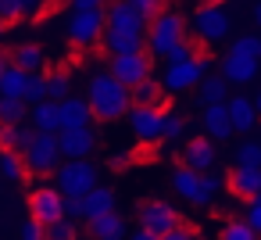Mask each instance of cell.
<instances>
[{
    "label": "cell",
    "instance_id": "obj_1",
    "mask_svg": "<svg viewBox=\"0 0 261 240\" xmlns=\"http://www.w3.org/2000/svg\"><path fill=\"white\" fill-rule=\"evenodd\" d=\"M104 51L115 58V54H133V51H143L147 47V18L129 8L125 0H115L108 8V22H104V36H100Z\"/></svg>",
    "mask_w": 261,
    "mask_h": 240
},
{
    "label": "cell",
    "instance_id": "obj_2",
    "mask_svg": "<svg viewBox=\"0 0 261 240\" xmlns=\"http://www.w3.org/2000/svg\"><path fill=\"white\" fill-rule=\"evenodd\" d=\"M86 101H90V111H93L97 122H118V118H125L129 108H133L129 86L118 83L111 72H93V76H90Z\"/></svg>",
    "mask_w": 261,
    "mask_h": 240
},
{
    "label": "cell",
    "instance_id": "obj_3",
    "mask_svg": "<svg viewBox=\"0 0 261 240\" xmlns=\"http://www.w3.org/2000/svg\"><path fill=\"white\" fill-rule=\"evenodd\" d=\"M186 40V22H182V15L179 11H158L150 22H147V54L150 58H168V51L172 47H179Z\"/></svg>",
    "mask_w": 261,
    "mask_h": 240
},
{
    "label": "cell",
    "instance_id": "obj_4",
    "mask_svg": "<svg viewBox=\"0 0 261 240\" xmlns=\"http://www.w3.org/2000/svg\"><path fill=\"white\" fill-rule=\"evenodd\" d=\"M54 186H58L65 197H86V194L97 186V165H93L90 158H68V161L58 165Z\"/></svg>",
    "mask_w": 261,
    "mask_h": 240
},
{
    "label": "cell",
    "instance_id": "obj_5",
    "mask_svg": "<svg viewBox=\"0 0 261 240\" xmlns=\"http://www.w3.org/2000/svg\"><path fill=\"white\" fill-rule=\"evenodd\" d=\"M22 158H25V172H33V176H50V172H58V165H61L58 133L36 129L33 140H29V147L22 151Z\"/></svg>",
    "mask_w": 261,
    "mask_h": 240
},
{
    "label": "cell",
    "instance_id": "obj_6",
    "mask_svg": "<svg viewBox=\"0 0 261 240\" xmlns=\"http://www.w3.org/2000/svg\"><path fill=\"white\" fill-rule=\"evenodd\" d=\"M104 22H108V11L104 8H90V11H72L68 15V40L75 47H93L100 43L104 36Z\"/></svg>",
    "mask_w": 261,
    "mask_h": 240
},
{
    "label": "cell",
    "instance_id": "obj_7",
    "mask_svg": "<svg viewBox=\"0 0 261 240\" xmlns=\"http://www.w3.org/2000/svg\"><path fill=\"white\" fill-rule=\"evenodd\" d=\"M204 68H207V61H204V58H197V54H193V58H186V61H172V65H165V76H161L165 93H186V90L200 86Z\"/></svg>",
    "mask_w": 261,
    "mask_h": 240
},
{
    "label": "cell",
    "instance_id": "obj_8",
    "mask_svg": "<svg viewBox=\"0 0 261 240\" xmlns=\"http://www.w3.org/2000/svg\"><path fill=\"white\" fill-rule=\"evenodd\" d=\"M193 36L200 43H222L229 36V15L222 4H204L193 11Z\"/></svg>",
    "mask_w": 261,
    "mask_h": 240
},
{
    "label": "cell",
    "instance_id": "obj_9",
    "mask_svg": "<svg viewBox=\"0 0 261 240\" xmlns=\"http://www.w3.org/2000/svg\"><path fill=\"white\" fill-rule=\"evenodd\" d=\"M150 68H154V58H150L147 47H143V51H133V54H115L108 72H111L118 83H125V86L133 90L136 83H143V79L150 76Z\"/></svg>",
    "mask_w": 261,
    "mask_h": 240
},
{
    "label": "cell",
    "instance_id": "obj_10",
    "mask_svg": "<svg viewBox=\"0 0 261 240\" xmlns=\"http://www.w3.org/2000/svg\"><path fill=\"white\" fill-rule=\"evenodd\" d=\"M179 226H182V215H179L172 204H165V201H147V204L140 208V229L154 233L158 240H161L165 233L179 229Z\"/></svg>",
    "mask_w": 261,
    "mask_h": 240
},
{
    "label": "cell",
    "instance_id": "obj_11",
    "mask_svg": "<svg viewBox=\"0 0 261 240\" xmlns=\"http://www.w3.org/2000/svg\"><path fill=\"white\" fill-rule=\"evenodd\" d=\"M129 129L140 143H158L161 140V122H165V111L161 108H150V104H133L129 108Z\"/></svg>",
    "mask_w": 261,
    "mask_h": 240
},
{
    "label": "cell",
    "instance_id": "obj_12",
    "mask_svg": "<svg viewBox=\"0 0 261 240\" xmlns=\"http://www.w3.org/2000/svg\"><path fill=\"white\" fill-rule=\"evenodd\" d=\"M172 190H175L182 201L197 204V208L211 204V197H207V190H204V172H197V169H190V165L175 169V176H172Z\"/></svg>",
    "mask_w": 261,
    "mask_h": 240
},
{
    "label": "cell",
    "instance_id": "obj_13",
    "mask_svg": "<svg viewBox=\"0 0 261 240\" xmlns=\"http://www.w3.org/2000/svg\"><path fill=\"white\" fill-rule=\"evenodd\" d=\"M29 215H36L43 226L65 215V194L58 186H36L29 197Z\"/></svg>",
    "mask_w": 261,
    "mask_h": 240
},
{
    "label": "cell",
    "instance_id": "obj_14",
    "mask_svg": "<svg viewBox=\"0 0 261 240\" xmlns=\"http://www.w3.org/2000/svg\"><path fill=\"white\" fill-rule=\"evenodd\" d=\"M58 147H61V158H90L97 147V133L90 126L86 129H61Z\"/></svg>",
    "mask_w": 261,
    "mask_h": 240
},
{
    "label": "cell",
    "instance_id": "obj_15",
    "mask_svg": "<svg viewBox=\"0 0 261 240\" xmlns=\"http://www.w3.org/2000/svg\"><path fill=\"white\" fill-rule=\"evenodd\" d=\"M58 115H61V129H86L93 122V111H90V101L86 97H65L58 101ZM58 129V133H61Z\"/></svg>",
    "mask_w": 261,
    "mask_h": 240
},
{
    "label": "cell",
    "instance_id": "obj_16",
    "mask_svg": "<svg viewBox=\"0 0 261 240\" xmlns=\"http://www.w3.org/2000/svg\"><path fill=\"white\" fill-rule=\"evenodd\" d=\"M229 190H232L236 197H243V201L257 197V194H261V169H254V165H232V172H229Z\"/></svg>",
    "mask_w": 261,
    "mask_h": 240
},
{
    "label": "cell",
    "instance_id": "obj_17",
    "mask_svg": "<svg viewBox=\"0 0 261 240\" xmlns=\"http://www.w3.org/2000/svg\"><path fill=\"white\" fill-rule=\"evenodd\" d=\"M254 76H257V58H247L236 51H229L222 58V79L225 83H250Z\"/></svg>",
    "mask_w": 261,
    "mask_h": 240
},
{
    "label": "cell",
    "instance_id": "obj_18",
    "mask_svg": "<svg viewBox=\"0 0 261 240\" xmlns=\"http://www.w3.org/2000/svg\"><path fill=\"white\" fill-rule=\"evenodd\" d=\"M204 129L211 140H229L232 136V118H229V104H204Z\"/></svg>",
    "mask_w": 261,
    "mask_h": 240
},
{
    "label": "cell",
    "instance_id": "obj_19",
    "mask_svg": "<svg viewBox=\"0 0 261 240\" xmlns=\"http://www.w3.org/2000/svg\"><path fill=\"white\" fill-rule=\"evenodd\" d=\"M182 165H190V169H197V172H211V165H215V147H211V140H207V136H193V140L186 143V151H182Z\"/></svg>",
    "mask_w": 261,
    "mask_h": 240
},
{
    "label": "cell",
    "instance_id": "obj_20",
    "mask_svg": "<svg viewBox=\"0 0 261 240\" xmlns=\"http://www.w3.org/2000/svg\"><path fill=\"white\" fill-rule=\"evenodd\" d=\"M90 236L93 240H125V219L115 211L97 215V219H90Z\"/></svg>",
    "mask_w": 261,
    "mask_h": 240
},
{
    "label": "cell",
    "instance_id": "obj_21",
    "mask_svg": "<svg viewBox=\"0 0 261 240\" xmlns=\"http://www.w3.org/2000/svg\"><path fill=\"white\" fill-rule=\"evenodd\" d=\"M129 93H133V104H150V108H161V111H165V104H168V101H165V86H161V79H154V76H147L143 83H136Z\"/></svg>",
    "mask_w": 261,
    "mask_h": 240
},
{
    "label": "cell",
    "instance_id": "obj_22",
    "mask_svg": "<svg viewBox=\"0 0 261 240\" xmlns=\"http://www.w3.org/2000/svg\"><path fill=\"white\" fill-rule=\"evenodd\" d=\"M29 118H33V129H43V133H58L61 129V115H58V101H40L29 108Z\"/></svg>",
    "mask_w": 261,
    "mask_h": 240
},
{
    "label": "cell",
    "instance_id": "obj_23",
    "mask_svg": "<svg viewBox=\"0 0 261 240\" xmlns=\"http://www.w3.org/2000/svg\"><path fill=\"white\" fill-rule=\"evenodd\" d=\"M225 104H229L232 129H236V133H250L254 122H257V108H254V101H247V97H232V101H225Z\"/></svg>",
    "mask_w": 261,
    "mask_h": 240
},
{
    "label": "cell",
    "instance_id": "obj_24",
    "mask_svg": "<svg viewBox=\"0 0 261 240\" xmlns=\"http://www.w3.org/2000/svg\"><path fill=\"white\" fill-rule=\"evenodd\" d=\"M83 208H86V222L97 219V215L115 211V190H111V186H93V190L83 197Z\"/></svg>",
    "mask_w": 261,
    "mask_h": 240
},
{
    "label": "cell",
    "instance_id": "obj_25",
    "mask_svg": "<svg viewBox=\"0 0 261 240\" xmlns=\"http://www.w3.org/2000/svg\"><path fill=\"white\" fill-rule=\"evenodd\" d=\"M33 133L36 129H29L25 122H18V126H0V151H25L29 147V140H33Z\"/></svg>",
    "mask_w": 261,
    "mask_h": 240
},
{
    "label": "cell",
    "instance_id": "obj_26",
    "mask_svg": "<svg viewBox=\"0 0 261 240\" xmlns=\"http://www.w3.org/2000/svg\"><path fill=\"white\" fill-rule=\"evenodd\" d=\"M25 83H29V72H22L15 61H8L4 76H0V97H22L25 101Z\"/></svg>",
    "mask_w": 261,
    "mask_h": 240
},
{
    "label": "cell",
    "instance_id": "obj_27",
    "mask_svg": "<svg viewBox=\"0 0 261 240\" xmlns=\"http://www.w3.org/2000/svg\"><path fill=\"white\" fill-rule=\"evenodd\" d=\"M11 61L22 68V72H43V51L36 47V43H18L15 47V54H11Z\"/></svg>",
    "mask_w": 261,
    "mask_h": 240
},
{
    "label": "cell",
    "instance_id": "obj_28",
    "mask_svg": "<svg viewBox=\"0 0 261 240\" xmlns=\"http://www.w3.org/2000/svg\"><path fill=\"white\" fill-rule=\"evenodd\" d=\"M29 118V101L22 97H0V126H18Z\"/></svg>",
    "mask_w": 261,
    "mask_h": 240
},
{
    "label": "cell",
    "instance_id": "obj_29",
    "mask_svg": "<svg viewBox=\"0 0 261 240\" xmlns=\"http://www.w3.org/2000/svg\"><path fill=\"white\" fill-rule=\"evenodd\" d=\"M25 176V158L18 151H0V179H22Z\"/></svg>",
    "mask_w": 261,
    "mask_h": 240
},
{
    "label": "cell",
    "instance_id": "obj_30",
    "mask_svg": "<svg viewBox=\"0 0 261 240\" xmlns=\"http://www.w3.org/2000/svg\"><path fill=\"white\" fill-rule=\"evenodd\" d=\"M225 86H229V83H225L222 76H204L200 86H197V90H200V104H218V101H225Z\"/></svg>",
    "mask_w": 261,
    "mask_h": 240
},
{
    "label": "cell",
    "instance_id": "obj_31",
    "mask_svg": "<svg viewBox=\"0 0 261 240\" xmlns=\"http://www.w3.org/2000/svg\"><path fill=\"white\" fill-rule=\"evenodd\" d=\"M43 236L47 240H79V222H72V219H54V222H47L43 226Z\"/></svg>",
    "mask_w": 261,
    "mask_h": 240
},
{
    "label": "cell",
    "instance_id": "obj_32",
    "mask_svg": "<svg viewBox=\"0 0 261 240\" xmlns=\"http://www.w3.org/2000/svg\"><path fill=\"white\" fill-rule=\"evenodd\" d=\"M222 240H261V236L254 233V226L247 219H229L222 226Z\"/></svg>",
    "mask_w": 261,
    "mask_h": 240
},
{
    "label": "cell",
    "instance_id": "obj_33",
    "mask_svg": "<svg viewBox=\"0 0 261 240\" xmlns=\"http://www.w3.org/2000/svg\"><path fill=\"white\" fill-rule=\"evenodd\" d=\"M68 93H72V79L65 72H50L47 76V97L50 101H65Z\"/></svg>",
    "mask_w": 261,
    "mask_h": 240
},
{
    "label": "cell",
    "instance_id": "obj_34",
    "mask_svg": "<svg viewBox=\"0 0 261 240\" xmlns=\"http://www.w3.org/2000/svg\"><path fill=\"white\" fill-rule=\"evenodd\" d=\"M25 101H29V108L40 104V101H47V76H43V72H33V76H29V83H25Z\"/></svg>",
    "mask_w": 261,
    "mask_h": 240
},
{
    "label": "cell",
    "instance_id": "obj_35",
    "mask_svg": "<svg viewBox=\"0 0 261 240\" xmlns=\"http://www.w3.org/2000/svg\"><path fill=\"white\" fill-rule=\"evenodd\" d=\"M182 133H186V118H182V115L165 111V122H161V140H179Z\"/></svg>",
    "mask_w": 261,
    "mask_h": 240
},
{
    "label": "cell",
    "instance_id": "obj_36",
    "mask_svg": "<svg viewBox=\"0 0 261 240\" xmlns=\"http://www.w3.org/2000/svg\"><path fill=\"white\" fill-rule=\"evenodd\" d=\"M236 165H254V169H261V143L247 140V143L236 151Z\"/></svg>",
    "mask_w": 261,
    "mask_h": 240
},
{
    "label": "cell",
    "instance_id": "obj_37",
    "mask_svg": "<svg viewBox=\"0 0 261 240\" xmlns=\"http://www.w3.org/2000/svg\"><path fill=\"white\" fill-rule=\"evenodd\" d=\"M18 240H47V236H43V222H40L36 215L22 219V226H18Z\"/></svg>",
    "mask_w": 261,
    "mask_h": 240
},
{
    "label": "cell",
    "instance_id": "obj_38",
    "mask_svg": "<svg viewBox=\"0 0 261 240\" xmlns=\"http://www.w3.org/2000/svg\"><path fill=\"white\" fill-rule=\"evenodd\" d=\"M229 51H236V54H247V58H257V61H261V40H257V36H240Z\"/></svg>",
    "mask_w": 261,
    "mask_h": 240
},
{
    "label": "cell",
    "instance_id": "obj_39",
    "mask_svg": "<svg viewBox=\"0 0 261 240\" xmlns=\"http://www.w3.org/2000/svg\"><path fill=\"white\" fill-rule=\"evenodd\" d=\"M25 11H22V4L18 0H0V22L4 26H11V22H18Z\"/></svg>",
    "mask_w": 261,
    "mask_h": 240
},
{
    "label": "cell",
    "instance_id": "obj_40",
    "mask_svg": "<svg viewBox=\"0 0 261 240\" xmlns=\"http://www.w3.org/2000/svg\"><path fill=\"white\" fill-rule=\"evenodd\" d=\"M125 4H129V8H136V11H140V15L150 22V18L161 11V4H165V0H125Z\"/></svg>",
    "mask_w": 261,
    "mask_h": 240
},
{
    "label": "cell",
    "instance_id": "obj_41",
    "mask_svg": "<svg viewBox=\"0 0 261 240\" xmlns=\"http://www.w3.org/2000/svg\"><path fill=\"white\" fill-rule=\"evenodd\" d=\"M65 219H72V222H83V219H86L83 197H65Z\"/></svg>",
    "mask_w": 261,
    "mask_h": 240
},
{
    "label": "cell",
    "instance_id": "obj_42",
    "mask_svg": "<svg viewBox=\"0 0 261 240\" xmlns=\"http://www.w3.org/2000/svg\"><path fill=\"white\" fill-rule=\"evenodd\" d=\"M247 222H250V226H254V233L261 236V194L247 201Z\"/></svg>",
    "mask_w": 261,
    "mask_h": 240
},
{
    "label": "cell",
    "instance_id": "obj_43",
    "mask_svg": "<svg viewBox=\"0 0 261 240\" xmlns=\"http://www.w3.org/2000/svg\"><path fill=\"white\" fill-rule=\"evenodd\" d=\"M186 58H193V43H190V40H182L179 47H172L168 58H165V65H172V61H186Z\"/></svg>",
    "mask_w": 261,
    "mask_h": 240
},
{
    "label": "cell",
    "instance_id": "obj_44",
    "mask_svg": "<svg viewBox=\"0 0 261 240\" xmlns=\"http://www.w3.org/2000/svg\"><path fill=\"white\" fill-rule=\"evenodd\" d=\"M218 186H222V183H218V176H215V172H204V190H207V197H211V201H215Z\"/></svg>",
    "mask_w": 261,
    "mask_h": 240
},
{
    "label": "cell",
    "instance_id": "obj_45",
    "mask_svg": "<svg viewBox=\"0 0 261 240\" xmlns=\"http://www.w3.org/2000/svg\"><path fill=\"white\" fill-rule=\"evenodd\" d=\"M90 8H104V0H72V11H90Z\"/></svg>",
    "mask_w": 261,
    "mask_h": 240
},
{
    "label": "cell",
    "instance_id": "obj_46",
    "mask_svg": "<svg viewBox=\"0 0 261 240\" xmlns=\"http://www.w3.org/2000/svg\"><path fill=\"white\" fill-rule=\"evenodd\" d=\"M18 4H22V11H25V15H36V11H43L47 0H18Z\"/></svg>",
    "mask_w": 261,
    "mask_h": 240
},
{
    "label": "cell",
    "instance_id": "obj_47",
    "mask_svg": "<svg viewBox=\"0 0 261 240\" xmlns=\"http://www.w3.org/2000/svg\"><path fill=\"white\" fill-rule=\"evenodd\" d=\"M161 240H193V233H190V229H182V226H179V229H172V233H165V236H161Z\"/></svg>",
    "mask_w": 261,
    "mask_h": 240
},
{
    "label": "cell",
    "instance_id": "obj_48",
    "mask_svg": "<svg viewBox=\"0 0 261 240\" xmlns=\"http://www.w3.org/2000/svg\"><path fill=\"white\" fill-rule=\"evenodd\" d=\"M111 169H125V154H111Z\"/></svg>",
    "mask_w": 261,
    "mask_h": 240
},
{
    "label": "cell",
    "instance_id": "obj_49",
    "mask_svg": "<svg viewBox=\"0 0 261 240\" xmlns=\"http://www.w3.org/2000/svg\"><path fill=\"white\" fill-rule=\"evenodd\" d=\"M129 240H158V236H154V233H147V229H140V233H133Z\"/></svg>",
    "mask_w": 261,
    "mask_h": 240
},
{
    "label": "cell",
    "instance_id": "obj_50",
    "mask_svg": "<svg viewBox=\"0 0 261 240\" xmlns=\"http://www.w3.org/2000/svg\"><path fill=\"white\" fill-rule=\"evenodd\" d=\"M254 22H257V26H261V4H257V8H254Z\"/></svg>",
    "mask_w": 261,
    "mask_h": 240
},
{
    "label": "cell",
    "instance_id": "obj_51",
    "mask_svg": "<svg viewBox=\"0 0 261 240\" xmlns=\"http://www.w3.org/2000/svg\"><path fill=\"white\" fill-rule=\"evenodd\" d=\"M254 108H257V118H261V93L254 97Z\"/></svg>",
    "mask_w": 261,
    "mask_h": 240
},
{
    "label": "cell",
    "instance_id": "obj_52",
    "mask_svg": "<svg viewBox=\"0 0 261 240\" xmlns=\"http://www.w3.org/2000/svg\"><path fill=\"white\" fill-rule=\"evenodd\" d=\"M4 68H8V58H4V54H0V76H4Z\"/></svg>",
    "mask_w": 261,
    "mask_h": 240
}]
</instances>
